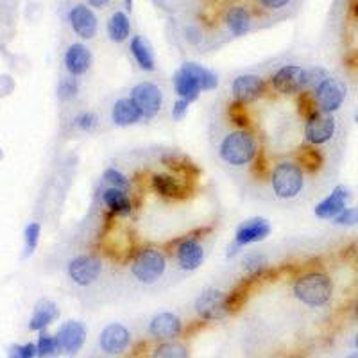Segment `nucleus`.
<instances>
[{"label":"nucleus","mask_w":358,"mask_h":358,"mask_svg":"<svg viewBox=\"0 0 358 358\" xmlns=\"http://www.w3.org/2000/svg\"><path fill=\"white\" fill-rule=\"evenodd\" d=\"M171 254L179 271L192 272L203 265L204 258H206V249H204L201 237L188 235V237L178 238L172 244Z\"/></svg>","instance_id":"nucleus-6"},{"label":"nucleus","mask_w":358,"mask_h":358,"mask_svg":"<svg viewBox=\"0 0 358 358\" xmlns=\"http://www.w3.org/2000/svg\"><path fill=\"white\" fill-rule=\"evenodd\" d=\"M292 296L310 309H321L332 301L335 283L321 267H304L292 278Z\"/></svg>","instance_id":"nucleus-2"},{"label":"nucleus","mask_w":358,"mask_h":358,"mask_svg":"<svg viewBox=\"0 0 358 358\" xmlns=\"http://www.w3.org/2000/svg\"><path fill=\"white\" fill-rule=\"evenodd\" d=\"M337 120L332 113L313 111L303 118V138L306 146L322 147L334 140Z\"/></svg>","instance_id":"nucleus-7"},{"label":"nucleus","mask_w":358,"mask_h":358,"mask_svg":"<svg viewBox=\"0 0 358 358\" xmlns=\"http://www.w3.org/2000/svg\"><path fill=\"white\" fill-rule=\"evenodd\" d=\"M100 203L106 208V212L113 217V219H124L130 217L134 212V203L130 192L118 190V188L102 187L99 192Z\"/></svg>","instance_id":"nucleus-15"},{"label":"nucleus","mask_w":358,"mask_h":358,"mask_svg":"<svg viewBox=\"0 0 358 358\" xmlns=\"http://www.w3.org/2000/svg\"><path fill=\"white\" fill-rule=\"evenodd\" d=\"M68 278L79 287H90L104 272V262L95 253L77 254L67 265Z\"/></svg>","instance_id":"nucleus-9"},{"label":"nucleus","mask_w":358,"mask_h":358,"mask_svg":"<svg viewBox=\"0 0 358 358\" xmlns=\"http://www.w3.org/2000/svg\"><path fill=\"white\" fill-rule=\"evenodd\" d=\"M99 115L95 111H90V109L77 113L74 118V125L81 133H93L99 127Z\"/></svg>","instance_id":"nucleus-35"},{"label":"nucleus","mask_w":358,"mask_h":358,"mask_svg":"<svg viewBox=\"0 0 358 358\" xmlns=\"http://www.w3.org/2000/svg\"><path fill=\"white\" fill-rule=\"evenodd\" d=\"M334 224L346 226V228L358 226V206H350V208L342 210V212L334 219Z\"/></svg>","instance_id":"nucleus-40"},{"label":"nucleus","mask_w":358,"mask_h":358,"mask_svg":"<svg viewBox=\"0 0 358 358\" xmlns=\"http://www.w3.org/2000/svg\"><path fill=\"white\" fill-rule=\"evenodd\" d=\"M217 155L231 169L253 167L262 156L258 134L253 127H231L221 137Z\"/></svg>","instance_id":"nucleus-1"},{"label":"nucleus","mask_w":358,"mask_h":358,"mask_svg":"<svg viewBox=\"0 0 358 358\" xmlns=\"http://www.w3.org/2000/svg\"><path fill=\"white\" fill-rule=\"evenodd\" d=\"M172 83H174V92L178 93L179 99L188 100L190 104L196 102L201 93H203V86H201L197 75L190 70L187 63H183L178 68V72L172 77Z\"/></svg>","instance_id":"nucleus-20"},{"label":"nucleus","mask_w":358,"mask_h":358,"mask_svg":"<svg viewBox=\"0 0 358 358\" xmlns=\"http://www.w3.org/2000/svg\"><path fill=\"white\" fill-rule=\"evenodd\" d=\"M56 337H58L63 353L74 357L79 353L86 342V328L81 321H67L59 326Z\"/></svg>","instance_id":"nucleus-17"},{"label":"nucleus","mask_w":358,"mask_h":358,"mask_svg":"<svg viewBox=\"0 0 358 358\" xmlns=\"http://www.w3.org/2000/svg\"><path fill=\"white\" fill-rule=\"evenodd\" d=\"M133 2H134V0H124L125 9H127V11H131V9H133Z\"/></svg>","instance_id":"nucleus-46"},{"label":"nucleus","mask_w":358,"mask_h":358,"mask_svg":"<svg viewBox=\"0 0 358 358\" xmlns=\"http://www.w3.org/2000/svg\"><path fill=\"white\" fill-rule=\"evenodd\" d=\"M188 108H190V102L185 99H178L174 100V104H172V118L174 120H181V118L187 117Z\"/></svg>","instance_id":"nucleus-41"},{"label":"nucleus","mask_w":358,"mask_h":358,"mask_svg":"<svg viewBox=\"0 0 358 358\" xmlns=\"http://www.w3.org/2000/svg\"><path fill=\"white\" fill-rule=\"evenodd\" d=\"M249 106L240 104L237 100H233L228 106V120L233 124V127H253L251 124V115H249Z\"/></svg>","instance_id":"nucleus-32"},{"label":"nucleus","mask_w":358,"mask_h":358,"mask_svg":"<svg viewBox=\"0 0 358 358\" xmlns=\"http://www.w3.org/2000/svg\"><path fill=\"white\" fill-rule=\"evenodd\" d=\"M272 231L271 222L267 221L265 217H251L247 221L242 222L240 226L235 231L233 242L231 246L237 247L238 251L244 249V247L251 246V244H256V242L265 240Z\"/></svg>","instance_id":"nucleus-14"},{"label":"nucleus","mask_w":358,"mask_h":358,"mask_svg":"<svg viewBox=\"0 0 358 358\" xmlns=\"http://www.w3.org/2000/svg\"><path fill=\"white\" fill-rule=\"evenodd\" d=\"M102 185L104 187H111V188H118V190L124 192H133V183L131 179L120 172L118 169L115 167H108L104 172H102Z\"/></svg>","instance_id":"nucleus-30"},{"label":"nucleus","mask_w":358,"mask_h":358,"mask_svg":"<svg viewBox=\"0 0 358 358\" xmlns=\"http://www.w3.org/2000/svg\"><path fill=\"white\" fill-rule=\"evenodd\" d=\"M92 52L83 43H72L65 52V68L72 77H81L92 68Z\"/></svg>","instance_id":"nucleus-23"},{"label":"nucleus","mask_w":358,"mask_h":358,"mask_svg":"<svg viewBox=\"0 0 358 358\" xmlns=\"http://www.w3.org/2000/svg\"><path fill=\"white\" fill-rule=\"evenodd\" d=\"M294 158L299 162V165L304 169V172H310V174H316V172L322 167V163H325V158H322L319 147L306 146V143H304L299 150L294 153Z\"/></svg>","instance_id":"nucleus-28"},{"label":"nucleus","mask_w":358,"mask_h":358,"mask_svg":"<svg viewBox=\"0 0 358 358\" xmlns=\"http://www.w3.org/2000/svg\"><path fill=\"white\" fill-rule=\"evenodd\" d=\"M150 190L165 201H183L190 196V185L174 172H155L149 178Z\"/></svg>","instance_id":"nucleus-11"},{"label":"nucleus","mask_w":358,"mask_h":358,"mask_svg":"<svg viewBox=\"0 0 358 358\" xmlns=\"http://www.w3.org/2000/svg\"><path fill=\"white\" fill-rule=\"evenodd\" d=\"M59 317V310H58V304L54 301L50 299H42L38 301L36 306H34V312L33 317H31L29 321V329L33 332H43L49 325L56 321Z\"/></svg>","instance_id":"nucleus-25"},{"label":"nucleus","mask_w":358,"mask_h":358,"mask_svg":"<svg viewBox=\"0 0 358 358\" xmlns=\"http://www.w3.org/2000/svg\"><path fill=\"white\" fill-rule=\"evenodd\" d=\"M38 348V357L40 358H56L59 353H63L61 346H59L58 337L56 335H50L42 332L40 338L36 342Z\"/></svg>","instance_id":"nucleus-33"},{"label":"nucleus","mask_w":358,"mask_h":358,"mask_svg":"<svg viewBox=\"0 0 358 358\" xmlns=\"http://www.w3.org/2000/svg\"><path fill=\"white\" fill-rule=\"evenodd\" d=\"M258 4L262 6V8L269 9V11H278V9L290 4V0H258Z\"/></svg>","instance_id":"nucleus-42"},{"label":"nucleus","mask_w":358,"mask_h":358,"mask_svg":"<svg viewBox=\"0 0 358 358\" xmlns=\"http://www.w3.org/2000/svg\"><path fill=\"white\" fill-rule=\"evenodd\" d=\"M68 22L72 25V31L83 40H92L97 36L99 31V22H97L95 13L84 4H77L68 13Z\"/></svg>","instance_id":"nucleus-18"},{"label":"nucleus","mask_w":358,"mask_h":358,"mask_svg":"<svg viewBox=\"0 0 358 358\" xmlns=\"http://www.w3.org/2000/svg\"><path fill=\"white\" fill-rule=\"evenodd\" d=\"M150 358H190V355L183 342H178L174 338V341L159 342Z\"/></svg>","instance_id":"nucleus-29"},{"label":"nucleus","mask_w":358,"mask_h":358,"mask_svg":"<svg viewBox=\"0 0 358 358\" xmlns=\"http://www.w3.org/2000/svg\"><path fill=\"white\" fill-rule=\"evenodd\" d=\"M109 0H88V4L92 6V8H97V9H100V8H104L106 4H108Z\"/></svg>","instance_id":"nucleus-44"},{"label":"nucleus","mask_w":358,"mask_h":358,"mask_svg":"<svg viewBox=\"0 0 358 358\" xmlns=\"http://www.w3.org/2000/svg\"><path fill=\"white\" fill-rule=\"evenodd\" d=\"M185 36H187L188 42L194 43V45L203 40V33H201V29H197L196 25H188L187 29H185Z\"/></svg>","instance_id":"nucleus-43"},{"label":"nucleus","mask_w":358,"mask_h":358,"mask_svg":"<svg viewBox=\"0 0 358 358\" xmlns=\"http://www.w3.org/2000/svg\"><path fill=\"white\" fill-rule=\"evenodd\" d=\"M355 344H357V348H358V337H357V341H355Z\"/></svg>","instance_id":"nucleus-50"},{"label":"nucleus","mask_w":358,"mask_h":358,"mask_svg":"<svg viewBox=\"0 0 358 358\" xmlns=\"http://www.w3.org/2000/svg\"><path fill=\"white\" fill-rule=\"evenodd\" d=\"M355 317L358 319V297H357V301H355Z\"/></svg>","instance_id":"nucleus-47"},{"label":"nucleus","mask_w":358,"mask_h":358,"mask_svg":"<svg viewBox=\"0 0 358 358\" xmlns=\"http://www.w3.org/2000/svg\"><path fill=\"white\" fill-rule=\"evenodd\" d=\"M242 267H244V271H246L247 274H260L263 267H265V256H263L260 251H247V253L242 256Z\"/></svg>","instance_id":"nucleus-36"},{"label":"nucleus","mask_w":358,"mask_h":358,"mask_svg":"<svg viewBox=\"0 0 358 358\" xmlns=\"http://www.w3.org/2000/svg\"><path fill=\"white\" fill-rule=\"evenodd\" d=\"M355 34H357V38H358V20H357V29H355Z\"/></svg>","instance_id":"nucleus-48"},{"label":"nucleus","mask_w":358,"mask_h":358,"mask_svg":"<svg viewBox=\"0 0 358 358\" xmlns=\"http://www.w3.org/2000/svg\"><path fill=\"white\" fill-rule=\"evenodd\" d=\"M351 15L355 20H358V0H351Z\"/></svg>","instance_id":"nucleus-45"},{"label":"nucleus","mask_w":358,"mask_h":358,"mask_svg":"<svg viewBox=\"0 0 358 358\" xmlns=\"http://www.w3.org/2000/svg\"><path fill=\"white\" fill-rule=\"evenodd\" d=\"M130 97L142 109L143 120H153L159 115L163 108V92L162 88L153 81H142L131 88Z\"/></svg>","instance_id":"nucleus-12"},{"label":"nucleus","mask_w":358,"mask_h":358,"mask_svg":"<svg viewBox=\"0 0 358 358\" xmlns=\"http://www.w3.org/2000/svg\"><path fill=\"white\" fill-rule=\"evenodd\" d=\"M109 117H111L113 124L118 127H130V125H137L138 122L143 120V113L131 97H120L113 102Z\"/></svg>","instance_id":"nucleus-22"},{"label":"nucleus","mask_w":358,"mask_h":358,"mask_svg":"<svg viewBox=\"0 0 358 358\" xmlns=\"http://www.w3.org/2000/svg\"><path fill=\"white\" fill-rule=\"evenodd\" d=\"M309 95L312 97L317 111L335 115V113L342 108L344 100H346L348 86L342 79L329 75L325 83L319 84V86H317L312 93H309Z\"/></svg>","instance_id":"nucleus-8"},{"label":"nucleus","mask_w":358,"mask_h":358,"mask_svg":"<svg viewBox=\"0 0 358 358\" xmlns=\"http://www.w3.org/2000/svg\"><path fill=\"white\" fill-rule=\"evenodd\" d=\"M169 267L167 253L159 247L143 246L131 254L130 272L138 283L155 285L165 276Z\"/></svg>","instance_id":"nucleus-4"},{"label":"nucleus","mask_w":358,"mask_h":358,"mask_svg":"<svg viewBox=\"0 0 358 358\" xmlns=\"http://www.w3.org/2000/svg\"><path fill=\"white\" fill-rule=\"evenodd\" d=\"M267 181L272 196L279 201H292L301 196L306 183V172L294 156L278 158L267 171Z\"/></svg>","instance_id":"nucleus-3"},{"label":"nucleus","mask_w":358,"mask_h":358,"mask_svg":"<svg viewBox=\"0 0 358 358\" xmlns=\"http://www.w3.org/2000/svg\"><path fill=\"white\" fill-rule=\"evenodd\" d=\"M79 95V81L77 77H65L58 84V97L63 102H70Z\"/></svg>","instance_id":"nucleus-37"},{"label":"nucleus","mask_w":358,"mask_h":358,"mask_svg":"<svg viewBox=\"0 0 358 358\" xmlns=\"http://www.w3.org/2000/svg\"><path fill=\"white\" fill-rule=\"evenodd\" d=\"M226 25H228L229 33L235 38H240L251 31V15L246 8L242 6H233L229 8L224 18Z\"/></svg>","instance_id":"nucleus-26"},{"label":"nucleus","mask_w":358,"mask_h":358,"mask_svg":"<svg viewBox=\"0 0 358 358\" xmlns=\"http://www.w3.org/2000/svg\"><path fill=\"white\" fill-rule=\"evenodd\" d=\"M329 77V72L325 67H312L306 68V88L304 93H312L319 84L325 83Z\"/></svg>","instance_id":"nucleus-38"},{"label":"nucleus","mask_w":358,"mask_h":358,"mask_svg":"<svg viewBox=\"0 0 358 358\" xmlns=\"http://www.w3.org/2000/svg\"><path fill=\"white\" fill-rule=\"evenodd\" d=\"M187 65L190 67V70L197 75V79H199L201 86H203V92H213V90L219 86V75H217L215 72L194 61H187Z\"/></svg>","instance_id":"nucleus-31"},{"label":"nucleus","mask_w":358,"mask_h":358,"mask_svg":"<svg viewBox=\"0 0 358 358\" xmlns=\"http://www.w3.org/2000/svg\"><path fill=\"white\" fill-rule=\"evenodd\" d=\"M271 93L265 77L258 74H242L231 81V95L240 104L251 106Z\"/></svg>","instance_id":"nucleus-10"},{"label":"nucleus","mask_w":358,"mask_h":358,"mask_svg":"<svg viewBox=\"0 0 358 358\" xmlns=\"http://www.w3.org/2000/svg\"><path fill=\"white\" fill-rule=\"evenodd\" d=\"M130 50L131 56H133L134 63L138 65V68L143 72H155L156 70V59H155V52L150 49V43L147 42L146 38L137 34L133 36L130 43Z\"/></svg>","instance_id":"nucleus-24"},{"label":"nucleus","mask_w":358,"mask_h":358,"mask_svg":"<svg viewBox=\"0 0 358 358\" xmlns=\"http://www.w3.org/2000/svg\"><path fill=\"white\" fill-rule=\"evenodd\" d=\"M9 358H36L38 357V348L33 342L27 344H13L8 350Z\"/></svg>","instance_id":"nucleus-39"},{"label":"nucleus","mask_w":358,"mask_h":358,"mask_svg":"<svg viewBox=\"0 0 358 358\" xmlns=\"http://www.w3.org/2000/svg\"><path fill=\"white\" fill-rule=\"evenodd\" d=\"M108 36L111 42L124 43L131 36V22L124 11H115L108 22Z\"/></svg>","instance_id":"nucleus-27"},{"label":"nucleus","mask_w":358,"mask_h":358,"mask_svg":"<svg viewBox=\"0 0 358 358\" xmlns=\"http://www.w3.org/2000/svg\"><path fill=\"white\" fill-rule=\"evenodd\" d=\"M351 199V190L344 185H338L332 190L328 197L321 201V203L317 204L313 213L316 217L322 219V221H334L335 217L342 212L344 208H348V203Z\"/></svg>","instance_id":"nucleus-19"},{"label":"nucleus","mask_w":358,"mask_h":358,"mask_svg":"<svg viewBox=\"0 0 358 358\" xmlns=\"http://www.w3.org/2000/svg\"><path fill=\"white\" fill-rule=\"evenodd\" d=\"M183 332V322L176 313L162 312L153 317L149 325V335L155 337L156 341H174Z\"/></svg>","instance_id":"nucleus-21"},{"label":"nucleus","mask_w":358,"mask_h":358,"mask_svg":"<svg viewBox=\"0 0 358 358\" xmlns=\"http://www.w3.org/2000/svg\"><path fill=\"white\" fill-rule=\"evenodd\" d=\"M131 344L130 329L120 322H111L100 332L99 346L106 355H122Z\"/></svg>","instance_id":"nucleus-16"},{"label":"nucleus","mask_w":358,"mask_h":358,"mask_svg":"<svg viewBox=\"0 0 358 358\" xmlns=\"http://www.w3.org/2000/svg\"><path fill=\"white\" fill-rule=\"evenodd\" d=\"M40 235H42V226L38 224V222H29V224L25 226V231H24V242H25V247H24V256H31V254L36 251L38 247V242H40Z\"/></svg>","instance_id":"nucleus-34"},{"label":"nucleus","mask_w":358,"mask_h":358,"mask_svg":"<svg viewBox=\"0 0 358 358\" xmlns=\"http://www.w3.org/2000/svg\"><path fill=\"white\" fill-rule=\"evenodd\" d=\"M272 95L299 97L306 88V68L301 65H283L267 79Z\"/></svg>","instance_id":"nucleus-5"},{"label":"nucleus","mask_w":358,"mask_h":358,"mask_svg":"<svg viewBox=\"0 0 358 358\" xmlns=\"http://www.w3.org/2000/svg\"><path fill=\"white\" fill-rule=\"evenodd\" d=\"M355 120H357V122H358V111H357V115H355Z\"/></svg>","instance_id":"nucleus-49"},{"label":"nucleus","mask_w":358,"mask_h":358,"mask_svg":"<svg viewBox=\"0 0 358 358\" xmlns=\"http://www.w3.org/2000/svg\"><path fill=\"white\" fill-rule=\"evenodd\" d=\"M196 312L203 321H221L229 313L228 294L221 288H206L196 299Z\"/></svg>","instance_id":"nucleus-13"}]
</instances>
